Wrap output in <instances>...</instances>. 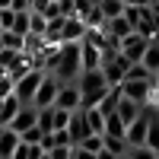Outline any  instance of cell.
I'll list each match as a JSON object with an SVG mask.
<instances>
[{
  "label": "cell",
  "mask_w": 159,
  "mask_h": 159,
  "mask_svg": "<svg viewBox=\"0 0 159 159\" xmlns=\"http://www.w3.org/2000/svg\"><path fill=\"white\" fill-rule=\"evenodd\" d=\"M80 42H64L57 45V67L51 70V76L57 83H73L80 80Z\"/></svg>",
  "instance_id": "1"
},
{
  "label": "cell",
  "mask_w": 159,
  "mask_h": 159,
  "mask_svg": "<svg viewBox=\"0 0 159 159\" xmlns=\"http://www.w3.org/2000/svg\"><path fill=\"white\" fill-rule=\"evenodd\" d=\"M150 118L153 111H147V105L140 108V115L124 127V143H127V150H134V147H143L147 143V127H150Z\"/></svg>",
  "instance_id": "2"
},
{
  "label": "cell",
  "mask_w": 159,
  "mask_h": 159,
  "mask_svg": "<svg viewBox=\"0 0 159 159\" xmlns=\"http://www.w3.org/2000/svg\"><path fill=\"white\" fill-rule=\"evenodd\" d=\"M42 70H25L19 80H13V96H16L22 105H32V96H35V89H38V83H42Z\"/></svg>",
  "instance_id": "3"
},
{
  "label": "cell",
  "mask_w": 159,
  "mask_h": 159,
  "mask_svg": "<svg viewBox=\"0 0 159 159\" xmlns=\"http://www.w3.org/2000/svg\"><path fill=\"white\" fill-rule=\"evenodd\" d=\"M118 89H121V96H124V99L137 102L140 108H143V105H150V96H153V89H156V86H153V80H124Z\"/></svg>",
  "instance_id": "4"
},
{
  "label": "cell",
  "mask_w": 159,
  "mask_h": 159,
  "mask_svg": "<svg viewBox=\"0 0 159 159\" xmlns=\"http://www.w3.org/2000/svg\"><path fill=\"white\" fill-rule=\"evenodd\" d=\"M57 89H61V83L51 73H45L42 83H38V89H35V96H32V108H51L54 99H57Z\"/></svg>",
  "instance_id": "5"
},
{
  "label": "cell",
  "mask_w": 159,
  "mask_h": 159,
  "mask_svg": "<svg viewBox=\"0 0 159 159\" xmlns=\"http://www.w3.org/2000/svg\"><path fill=\"white\" fill-rule=\"evenodd\" d=\"M147 45H150V38H143V35H137V32H130L127 38H121V42H118V54L127 57L130 64H137V61L143 57V51H147Z\"/></svg>",
  "instance_id": "6"
},
{
  "label": "cell",
  "mask_w": 159,
  "mask_h": 159,
  "mask_svg": "<svg viewBox=\"0 0 159 159\" xmlns=\"http://www.w3.org/2000/svg\"><path fill=\"white\" fill-rule=\"evenodd\" d=\"M54 108H64V111H80V86H76V83H61L57 99H54Z\"/></svg>",
  "instance_id": "7"
},
{
  "label": "cell",
  "mask_w": 159,
  "mask_h": 159,
  "mask_svg": "<svg viewBox=\"0 0 159 159\" xmlns=\"http://www.w3.org/2000/svg\"><path fill=\"white\" fill-rule=\"evenodd\" d=\"M35 118H38V108H32V105H19V111L10 118V130L13 134H22V130H29V127H35Z\"/></svg>",
  "instance_id": "8"
},
{
  "label": "cell",
  "mask_w": 159,
  "mask_h": 159,
  "mask_svg": "<svg viewBox=\"0 0 159 159\" xmlns=\"http://www.w3.org/2000/svg\"><path fill=\"white\" fill-rule=\"evenodd\" d=\"M102 67V51L89 42H80V70H99Z\"/></svg>",
  "instance_id": "9"
},
{
  "label": "cell",
  "mask_w": 159,
  "mask_h": 159,
  "mask_svg": "<svg viewBox=\"0 0 159 159\" xmlns=\"http://www.w3.org/2000/svg\"><path fill=\"white\" fill-rule=\"evenodd\" d=\"M83 35H86V25H83L80 16L64 19V25H61V45L64 42H83Z\"/></svg>",
  "instance_id": "10"
},
{
  "label": "cell",
  "mask_w": 159,
  "mask_h": 159,
  "mask_svg": "<svg viewBox=\"0 0 159 159\" xmlns=\"http://www.w3.org/2000/svg\"><path fill=\"white\" fill-rule=\"evenodd\" d=\"M67 134H70V147H76L83 137H89L92 130H89V124H86V118H83V111H73L70 115V124H67Z\"/></svg>",
  "instance_id": "11"
},
{
  "label": "cell",
  "mask_w": 159,
  "mask_h": 159,
  "mask_svg": "<svg viewBox=\"0 0 159 159\" xmlns=\"http://www.w3.org/2000/svg\"><path fill=\"white\" fill-rule=\"evenodd\" d=\"M80 92H96V89H111L108 83H105V76H102V70H83L80 73Z\"/></svg>",
  "instance_id": "12"
},
{
  "label": "cell",
  "mask_w": 159,
  "mask_h": 159,
  "mask_svg": "<svg viewBox=\"0 0 159 159\" xmlns=\"http://www.w3.org/2000/svg\"><path fill=\"white\" fill-rule=\"evenodd\" d=\"M115 115H118V118H121V124L127 127V124H130V121H134V118L140 115V105H137V102H130V99H124V96H121V99H118V105H115Z\"/></svg>",
  "instance_id": "13"
},
{
  "label": "cell",
  "mask_w": 159,
  "mask_h": 159,
  "mask_svg": "<svg viewBox=\"0 0 159 159\" xmlns=\"http://www.w3.org/2000/svg\"><path fill=\"white\" fill-rule=\"evenodd\" d=\"M130 32H134V29H130V22H127L124 16H118V19H108V22H105V35H108V38H115V42L127 38Z\"/></svg>",
  "instance_id": "14"
},
{
  "label": "cell",
  "mask_w": 159,
  "mask_h": 159,
  "mask_svg": "<svg viewBox=\"0 0 159 159\" xmlns=\"http://www.w3.org/2000/svg\"><path fill=\"white\" fill-rule=\"evenodd\" d=\"M140 64H143V67H147L153 76L159 73V42H156V38H150V45H147V51H143Z\"/></svg>",
  "instance_id": "15"
},
{
  "label": "cell",
  "mask_w": 159,
  "mask_h": 159,
  "mask_svg": "<svg viewBox=\"0 0 159 159\" xmlns=\"http://www.w3.org/2000/svg\"><path fill=\"white\" fill-rule=\"evenodd\" d=\"M16 147H19V134H13L10 127H0V159H10Z\"/></svg>",
  "instance_id": "16"
},
{
  "label": "cell",
  "mask_w": 159,
  "mask_h": 159,
  "mask_svg": "<svg viewBox=\"0 0 159 159\" xmlns=\"http://www.w3.org/2000/svg\"><path fill=\"white\" fill-rule=\"evenodd\" d=\"M96 7H99V13H102V19L108 22V19H118V16L124 13V0H99Z\"/></svg>",
  "instance_id": "17"
},
{
  "label": "cell",
  "mask_w": 159,
  "mask_h": 159,
  "mask_svg": "<svg viewBox=\"0 0 159 159\" xmlns=\"http://www.w3.org/2000/svg\"><path fill=\"white\" fill-rule=\"evenodd\" d=\"M80 111H83V118H86V124H89L92 134H102L105 130V115L99 108H80Z\"/></svg>",
  "instance_id": "18"
},
{
  "label": "cell",
  "mask_w": 159,
  "mask_h": 159,
  "mask_svg": "<svg viewBox=\"0 0 159 159\" xmlns=\"http://www.w3.org/2000/svg\"><path fill=\"white\" fill-rule=\"evenodd\" d=\"M19 105H22V102H19L16 96H7V99H3V108H0V127L10 124V118L19 111Z\"/></svg>",
  "instance_id": "19"
},
{
  "label": "cell",
  "mask_w": 159,
  "mask_h": 159,
  "mask_svg": "<svg viewBox=\"0 0 159 159\" xmlns=\"http://www.w3.org/2000/svg\"><path fill=\"white\" fill-rule=\"evenodd\" d=\"M102 137H121V140H124V124H121V118H118L115 111L105 118V130H102Z\"/></svg>",
  "instance_id": "20"
},
{
  "label": "cell",
  "mask_w": 159,
  "mask_h": 159,
  "mask_svg": "<svg viewBox=\"0 0 159 159\" xmlns=\"http://www.w3.org/2000/svg\"><path fill=\"white\" fill-rule=\"evenodd\" d=\"M143 147H150L153 153H159V115L150 118V127H147V143Z\"/></svg>",
  "instance_id": "21"
},
{
  "label": "cell",
  "mask_w": 159,
  "mask_h": 159,
  "mask_svg": "<svg viewBox=\"0 0 159 159\" xmlns=\"http://www.w3.org/2000/svg\"><path fill=\"white\" fill-rule=\"evenodd\" d=\"M51 108H54V105H51ZM70 115H73V111H64V108H54V111H51V134H54V130H67Z\"/></svg>",
  "instance_id": "22"
},
{
  "label": "cell",
  "mask_w": 159,
  "mask_h": 159,
  "mask_svg": "<svg viewBox=\"0 0 159 159\" xmlns=\"http://www.w3.org/2000/svg\"><path fill=\"white\" fill-rule=\"evenodd\" d=\"M102 150H108L111 156H124L127 153V143L121 137H102Z\"/></svg>",
  "instance_id": "23"
},
{
  "label": "cell",
  "mask_w": 159,
  "mask_h": 159,
  "mask_svg": "<svg viewBox=\"0 0 159 159\" xmlns=\"http://www.w3.org/2000/svg\"><path fill=\"white\" fill-rule=\"evenodd\" d=\"M10 32H16V35H29V13H13V25H10Z\"/></svg>",
  "instance_id": "24"
},
{
  "label": "cell",
  "mask_w": 159,
  "mask_h": 159,
  "mask_svg": "<svg viewBox=\"0 0 159 159\" xmlns=\"http://www.w3.org/2000/svg\"><path fill=\"white\" fill-rule=\"evenodd\" d=\"M124 80H153V73H150V70L137 61V64H130V67L124 70Z\"/></svg>",
  "instance_id": "25"
},
{
  "label": "cell",
  "mask_w": 159,
  "mask_h": 159,
  "mask_svg": "<svg viewBox=\"0 0 159 159\" xmlns=\"http://www.w3.org/2000/svg\"><path fill=\"white\" fill-rule=\"evenodd\" d=\"M45 25H48V19L42 13H29V35H45Z\"/></svg>",
  "instance_id": "26"
},
{
  "label": "cell",
  "mask_w": 159,
  "mask_h": 159,
  "mask_svg": "<svg viewBox=\"0 0 159 159\" xmlns=\"http://www.w3.org/2000/svg\"><path fill=\"white\" fill-rule=\"evenodd\" d=\"M76 147H83L86 153H99V150H102V134H89V137L80 140Z\"/></svg>",
  "instance_id": "27"
},
{
  "label": "cell",
  "mask_w": 159,
  "mask_h": 159,
  "mask_svg": "<svg viewBox=\"0 0 159 159\" xmlns=\"http://www.w3.org/2000/svg\"><path fill=\"white\" fill-rule=\"evenodd\" d=\"M3 48H10V51H22V35H16V32H3Z\"/></svg>",
  "instance_id": "28"
},
{
  "label": "cell",
  "mask_w": 159,
  "mask_h": 159,
  "mask_svg": "<svg viewBox=\"0 0 159 159\" xmlns=\"http://www.w3.org/2000/svg\"><path fill=\"white\" fill-rule=\"evenodd\" d=\"M127 156L130 159H156V153L150 147H134V150H127Z\"/></svg>",
  "instance_id": "29"
},
{
  "label": "cell",
  "mask_w": 159,
  "mask_h": 159,
  "mask_svg": "<svg viewBox=\"0 0 159 159\" xmlns=\"http://www.w3.org/2000/svg\"><path fill=\"white\" fill-rule=\"evenodd\" d=\"M19 140H22V143H38V140H42V130H38V127H29V130H22V134H19Z\"/></svg>",
  "instance_id": "30"
},
{
  "label": "cell",
  "mask_w": 159,
  "mask_h": 159,
  "mask_svg": "<svg viewBox=\"0 0 159 159\" xmlns=\"http://www.w3.org/2000/svg\"><path fill=\"white\" fill-rule=\"evenodd\" d=\"M7 96H13V80L3 73L0 76V99H7Z\"/></svg>",
  "instance_id": "31"
},
{
  "label": "cell",
  "mask_w": 159,
  "mask_h": 159,
  "mask_svg": "<svg viewBox=\"0 0 159 159\" xmlns=\"http://www.w3.org/2000/svg\"><path fill=\"white\" fill-rule=\"evenodd\" d=\"M42 16H45V19H57V16H61V7H57V0H51V3L42 10Z\"/></svg>",
  "instance_id": "32"
},
{
  "label": "cell",
  "mask_w": 159,
  "mask_h": 159,
  "mask_svg": "<svg viewBox=\"0 0 159 159\" xmlns=\"http://www.w3.org/2000/svg\"><path fill=\"white\" fill-rule=\"evenodd\" d=\"M38 147H42V153H51V150H54V134H42Z\"/></svg>",
  "instance_id": "33"
},
{
  "label": "cell",
  "mask_w": 159,
  "mask_h": 159,
  "mask_svg": "<svg viewBox=\"0 0 159 159\" xmlns=\"http://www.w3.org/2000/svg\"><path fill=\"white\" fill-rule=\"evenodd\" d=\"M70 159H96V153H86L83 147H70Z\"/></svg>",
  "instance_id": "34"
},
{
  "label": "cell",
  "mask_w": 159,
  "mask_h": 159,
  "mask_svg": "<svg viewBox=\"0 0 159 159\" xmlns=\"http://www.w3.org/2000/svg\"><path fill=\"white\" fill-rule=\"evenodd\" d=\"M10 10L13 13H29V0H10Z\"/></svg>",
  "instance_id": "35"
},
{
  "label": "cell",
  "mask_w": 159,
  "mask_h": 159,
  "mask_svg": "<svg viewBox=\"0 0 159 159\" xmlns=\"http://www.w3.org/2000/svg\"><path fill=\"white\" fill-rule=\"evenodd\" d=\"M124 7H150V0H124Z\"/></svg>",
  "instance_id": "36"
},
{
  "label": "cell",
  "mask_w": 159,
  "mask_h": 159,
  "mask_svg": "<svg viewBox=\"0 0 159 159\" xmlns=\"http://www.w3.org/2000/svg\"><path fill=\"white\" fill-rule=\"evenodd\" d=\"M96 159H118V156H111L108 150H99V153H96Z\"/></svg>",
  "instance_id": "37"
},
{
  "label": "cell",
  "mask_w": 159,
  "mask_h": 159,
  "mask_svg": "<svg viewBox=\"0 0 159 159\" xmlns=\"http://www.w3.org/2000/svg\"><path fill=\"white\" fill-rule=\"evenodd\" d=\"M10 7V0H0V10H7Z\"/></svg>",
  "instance_id": "38"
},
{
  "label": "cell",
  "mask_w": 159,
  "mask_h": 159,
  "mask_svg": "<svg viewBox=\"0 0 159 159\" xmlns=\"http://www.w3.org/2000/svg\"><path fill=\"white\" fill-rule=\"evenodd\" d=\"M153 86H156V89H159V73H156V76H153Z\"/></svg>",
  "instance_id": "39"
},
{
  "label": "cell",
  "mask_w": 159,
  "mask_h": 159,
  "mask_svg": "<svg viewBox=\"0 0 159 159\" xmlns=\"http://www.w3.org/2000/svg\"><path fill=\"white\" fill-rule=\"evenodd\" d=\"M0 51H3V32H0Z\"/></svg>",
  "instance_id": "40"
},
{
  "label": "cell",
  "mask_w": 159,
  "mask_h": 159,
  "mask_svg": "<svg viewBox=\"0 0 159 159\" xmlns=\"http://www.w3.org/2000/svg\"><path fill=\"white\" fill-rule=\"evenodd\" d=\"M118 159H130V156H127V153H124V156H118Z\"/></svg>",
  "instance_id": "41"
},
{
  "label": "cell",
  "mask_w": 159,
  "mask_h": 159,
  "mask_svg": "<svg viewBox=\"0 0 159 159\" xmlns=\"http://www.w3.org/2000/svg\"><path fill=\"white\" fill-rule=\"evenodd\" d=\"M3 73H7V70H3V67H0V76H3Z\"/></svg>",
  "instance_id": "42"
},
{
  "label": "cell",
  "mask_w": 159,
  "mask_h": 159,
  "mask_svg": "<svg viewBox=\"0 0 159 159\" xmlns=\"http://www.w3.org/2000/svg\"><path fill=\"white\" fill-rule=\"evenodd\" d=\"M89 3H99V0H89Z\"/></svg>",
  "instance_id": "43"
},
{
  "label": "cell",
  "mask_w": 159,
  "mask_h": 159,
  "mask_svg": "<svg viewBox=\"0 0 159 159\" xmlns=\"http://www.w3.org/2000/svg\"><path fill=\"white\" fill-rule=\"evenodd\" d=\"M156 42H159V32H156Z\"/></svg>",
  "instance_id": "44"
},
{
  "label": "cell",
  "mask_w": 159,
  "mask_h": 159,
  "mask_svg": "<svg viewBox=\"0 0 159 159\" xmlns=\"http://www.w3.org/2000/svg\"><path fill=\"white\" fill-rule=\"evenodd\" d=\"M156 159H159V153H156Z\"/></svg>",
  "instance_id": "45"
}]
</instances>
